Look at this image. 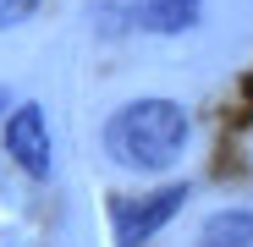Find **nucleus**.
Segmentation results:
<instances>
[{"label":"nucleus","instance_id":"nucleus-1","mask_svg":"<svg viewBox=\"0 0 253 247\" xmlns=\"http://www.w3.org/2000/svg\"><path fill=\"white\" fill-rule=\"evenodd\" d=\"M187 110L176 99H132L121 105L110 121H105V154L121 171H138V176H154V171H171L187 148Z\"/></svg>","mask_w":253,"mask_h":247},{"label":"nucleus","instance_id":"nucleus-2","mask_svg":"<svg viewBox=\"0 0 253 247\" xmlns=\"http://www.w3.org/2000/svg\"><path fill=\"white\" fill-rule=\"evenodd\" d=\"M187 203V181H165L154 192H138L132 203H116V242L121 247H143L154 231H165Z\"/></svg>","mask_w":253,"mask_h":247},{"label":"nucleus","instance_id":"nucleus-3","mask_svg":"<svg viewBox=\"0 0 253 247\" xmlns=\"http://www.w3.org/2000/svg\"><path fill=\"white\" fill-rule=\"evenodd\" d=\"M6 159L17 165L22 176L50 181L55 148H50V121H44V110H39V105H17V110L6 115Z\"/></svg>","mask_w":253,"mask_h":247},{"label":"nucleus","instance_id":"nucleus-4","mask_svg":"<svg viewBox=\"0 0 253 247\" xmlns=\"http://www.w3.org/2000/svg\"><path fill=\"white\" fill-rule=\"evenodd\" d=\"M204 11V0H138V22L149 33H182Z\"/></svg>","mask_w":253,"mask_h":247},{"label":"nucleus","instance_id":"nucleus-5","mask_svg":"<svg viewBox=\"0 0 253 247\" xmlns=\"http://www.w3.org/2000/svg\"><path fill=\"white\" fill-rule=\"evenodd\" d=\"M198 247H253V209H220L198 231Z\"/></svg>","mask_w":253,"mask_h":247},{"label":"nucleus","instance_id":"nucleus-6","mask_svg":"<svg viewBox=\"0 0 253 247\" xmlns=\"http://www.w3.org/2000/svg\"><path fill=\"white\" fill-rule=\"evenodd\" d=\"M33 11H39V0H0V33H6V28H22Z\"/></svg>","mask_w":253,"mask_h":247},{"label":"nucleus","instance_id":"nucleus-7","mask_svg":"<svg viewBox=\"0 0 253 247\" xmlns=\"http://www.w3.org/2000/svg\"><path fill=\"white\" fill-rule=\"evenodd\" d=\"M6 105H11V94H6V88H0V115H6Z\"/></svg>","mask_w":253,"mask_h":247}]
</instances>
